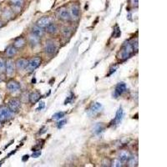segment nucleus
I'll return each instance as SVG.
<instances>
[{"instance_id": "obj_1", "label": "nucleus", "mask_w": 167, "mask_h": 167, "mask_svg": "<svg viewBox=\"0 0 167 167\" xmlns=\"http://www.w3.org/2000/svg\"><path fill=\"white\" fill-rule=\"evenodd\" d=\"M133 53L134 48L132 43H127L124 45H123L121 51L119 52V54H118V58L122 59V60H124V59H126L127 58H129Z\"/></svg>"}, {"instance_id": "obj_2", "label": "nucleus", "mask_w": 167, "mask_h": 167, "mask_svg": "<svg viewBox=\"0 0 167 167\" xmlns=\"http://www.w3.org/2000/svg\"><path fill=\"white\" fill-rule=\"evenodd\" d=\"M13 112L10 110V109L7 106H1L0 107V122L9 121L13 117Z\"/></svg>"}, {"instance_id": "obj_3", "label": "nucleus", "mask_w": 167, "mask_h": 167, "mask_svg": "<svg viewBox=\"0 0 167 167\" xmlns=\"http://www.w3.org/2000/svg\"><path fill=\"white\" fill-rule=\"evenodd\" d=\"M41 64V59L40 57H35V58H33L29 61H28V65H27V67H26V70L28 72V73H31V72H34V70H35Z\"/></svg>"}, {"instance_id": "obj_4", "label": "nucleus", "mask_w": 167, "mask_h": 167, "mask_svg": "<svg viewBox=\"0 0 167 167\" xmlns=\"http://www.w3.org/2000/svg\"><path fill=\"white\" fill-rule=\"evenodd\" d=\"M7 89L11 93H17L20 90V84L15 80H10L7 84Z\"/></svg>"}, {"instance_id": "obj_5", "label": "nucleus", "mask_w": 167, "mask_h": 167, "mask_svg": "<svg viewBox=\"0 0 167 167\" xmlns=\"http://www.w3.org/2000/svg\"><path fill=\"white\" fill-rule=\"evenodd\" d=\"M20 106H21V102H20V100L18 99H13L9 102V108L10 110L13 112V113L19 111Z\"/></svg>"}, {"instance_id": "obj_6", "label": "nucleus", "mask_w": 167, "mask_h": 167, "mask_svg": "<svg viewBox=\"0 0 167 167\" xmlns=\"http://www.w3.org/2000/svg\"><path fill=\"white\" fill-rule=\"evenodd\" d=\"M58 17L59 19L64 21H68L70 19V13L66 8H61L58 12Z\"/></svg>"}, {"instance_id": "obj_7", "label": "nucleus", "mask_w": 167, "mask_h": 167, "mask_svg": "<svg viewBox=\"0 0 167 167\" xmlns=\"http://www.w3.org/2000/svg\"><path fill=\"white\" fill-rule=\"evenodd\" d=\"M125 90H126V84H125L124 82H121V83L118 84L117 85H116V87H115V98H118L119 96H121Z\"/></svg>"}, {"instance_id": "obj_8", "label": "nucleus", "mask_w": 167, "mask_h": 167, "mask_svg": "<svg viewBox=\"0 0 167 167\" xmlns=\"http://www.w3.org/2000/svg\"><path fill=\"white\" fill-rule=\"evenodd\" d=\"M15 69V64L12 59H9L6 61V67H5V71L9 76H11L13 74Z\"/></svg>"}, {"instance_id": "obj_9", "label": "nucleus", "mask_w": 167, "mask_h": 167, "mask_svg": "<svg viewBox=\"0 0 167 167\" xmlns=\"http://www.w3.org/2000/svg\"><path fill=\"white\" fill-rule=\"evenodd\" d=\"M50 23H51V19H50V17L44 16V17H43V18H41V19L38 20L37 23H36V25L39 26V27H40V28H46Z\"/></svg>"}, {"instance_id": "obj_10", "label": "nucleus", "mask_w": 167, "mask_h": 167, "mask_svg": "<svg viewBox=\"0 0 167 167\" xmlns=\"http://www.w3.org/2000/svg\"><path fill=\"white\" fill-rule=\"evenodd\" d=\"M102 109V105L99 102L95 103L90 109V111H89V115H95L99 113Z\"/></svg>"}, {"instance_id": "obj_11", "label": "nucleus", "mask_w": 167, "mask_h": 167, "mask_svg": "<svg viewBox=\"0 0 167 167\" xmlns=\"http://www.w3.org/2000/svg\"><path fill=\"white\" fill-rule=\"evenodd\" d=\"M56 51V46L53 42H46V44L44 46V52L48 54H53Z\"/></svg>"}, {"instance_id": "obj_12", "label": "nucleus", "mask_w": 167, "mask_h": 167, "mask_svg": "<svg viewBox=\"0 0 167 167\" xmlns=\"http://www.w3.org/2000/svg\"><path fill=\"white\" fill-rule=\"evenodd\" d=\"M70 16H72V18L74 19H79L80 14V7L77 4H74L72 5L71 9H70Z\"/></svg>"}, {"instance_id": "obj_13", "label": "nucleus", "mask_w": 167, "mask_h": 167, "mask_svg": "<svg viewBox=\"0 0 167 167\" xmlns=\"http://www.w3.org/2000/svg\"><path fill=\"white\" fill-rule=\"evenodd\" d=\"M27 65H28V60L25 59H19L17 60L15 65L16 68L18 69L19 70H24L27 67Z\"/></svg>"}, {"instance_id": "obj_14", "label": "nucleus", "mask_w": 167, "mask_h": 167, "mask_svg": "<svg viewBox=\"0 0 167 167\" xmlns=\"http://www.w3.org/2000/svg\"><path fill=\"white\" fill-rule=\"evenodd\" d=\"M39 40H40V38L38 37L36 35L32 34L29 38H28V42L30 43V45L32 47H36L39 44Z\"/></svg>"}, {"instance_id": "obj_15", "label": "nucleus", "mask_w": 167, "mask_h": 167, "mask_svg": "<svg viewBox=\"0 0 167 167\" xmlns=\"http://www.w3.org/2000/svg\"><path fill=\"white\" fill-rule=\"evenodd\" d=\"M123 117H124V111H123V109L119 108V109L116 112V115H115V123L116 124H120L121 122V121L123 120Z\"/></svg>"}, {"instance_id": "obj_16", "label": "nucleus", "mask_w": 167, "mask_h": 167, "mask_svg": "<svg viewBox=\"0 0 167 167\" xmlns=\"http://www.w3.org/2000/svg\"><path fill=\"white\" fill-rule=\"evenodd\" d=\"M45 30H46L47 33H49L50 34H54L57 33L58 31V27H57V25L55 24H54V23H50V24L47 26L46 28H45Z\"/></svg>"}, {"instance_id": "obj_17", "label": "nucleus", "mask_w": 167, "mask_h": 167, "mask_svg": "<svg viewBox=\"0 0 167 167\" xmlns=\"http://www.w3.org/2000/svg\"><path fill=\"white\" fill-rule=\"evenodd\" d=\"M5 54H6V55L8 57L12 58V57H13L17 54V49L13 45H10V46H9L6 49Z\"/></svg>"}, {"instance_id": "obj_18", "label": "nucleus", "mask_w": 167, "mask_h": 167, "mask_svg": "<svg viewBox=\"0 0 167 167\" xmlns=\"http://www.w3.org/2000/svg\"><path fill=\"white\" fill-rule=\"evenodd\" d=\"M41 98V95L39 92H34V93H31L29 95V101L32 103V104H35L36 102H38Z\"/></svg>"}, {"instance_id": "obj_19", "label": "nucleus", "mask_w": 167, "mask_h": 167, "mask_svg": "<svg viewBox=\"0 0 167 167\" xmlns=\"http://www.w3.org/2000/svg\"><path fill=\"white\" fill-rule=\"evenodd\" d=\"M130 155L129 152L127 150H122V151L120 153L119 155V160L121 161V162H126L128 161V159L130 158Z\"/></svg>"}, {"instance_id": "obj_20", "label": "nucleus", "mask_w": 167, "mask_h": 167, "mask_svg": "<svg viewBox=\"0 0 167 167\" xmlns=\"http://www.w3.org/2000/svg\"><path fill=\"white\" fill-rule=\"evenodd\" d=\"M43 33H44V31H43V28H40V27H39V26H34V28H33V29H32V34H34V35H36V36H38V37L40 38L41 36H43Z\"/></svg>"}, {"instance_id": "obj_21", "label": "nucleus", "mask_w": 167, "mask_h": 167, "mask_svg": "<svg viewBox=\"0 0 167 167\" xmlns=\"http://www.w3.org/2000/svg\"><path fill=\"white\" fill-rule=\"evenodd\" d=\"M25 45V40L24 38H18L15 41H14V44L13 46L15 47L16 49H22L23 47Z\"/></svg>"}, {"instance_id": "obj_22", "label": "nucleus", "mask_w": 167, "mask_h": 167, "mask_svg": "<svg viewBox=\"0 0 167 167\" xmlns=\"http://www.w3.org/2000/svg\"><path fill=\"white\" fill-rule=\"evenodd\" d=\"M9 3H11L13 8H21L24 5V0H9Z\"/></svg>"}, {"instance_id": "obj_23", "label": "nucleus", "mask_w": 167, "mask_h": 167, "mask_svg": "<svg viewBox=\"0 0 167 167\" xmlns=\"http://www.w3.org/2000/svg\"><path fill=\"white\" fill-rule=\"evenodd\" d=\"M128 165L129 166H135L137 162H138V160H137V157L136 156H130V158L128 159Z\"/></svg>"}, {"instance_id": "obj_24", "label": "nucleus", "mask_w": 167, "mask_h": 167, "mask_svg": "<svg viewBox=\"0 0 167 167\" xmlns=\"http://www.w3.org/2000/svg\"><path fill=\"white\" fill-rule=\"evenodd\" d=\"M3 17L6 19H10L13 18V11L9 9H5L3 12Z\"/></svg>"}, {"instance_id": "obj_25", "label": "nucleus", "mask_w": 167, "mask_h": 167, "mask_svg": "<svg viewBox=\"0 0 167 167\" xmlns=\"http://www.w3.org/2000/svg\"><path fill=\"white\" fill-rule=\"evenodd\" d=\"M5 67H6V61L2 58H0V74L5 71Z\"/></svg>"}, {"instance_id": "obj_26", "label": "nucleus", "mask_w": 167, "mask_h": 167, "mask_svg": "<svg viewBox=\"0 0 167 167\" xmlns=\"http://www.w3.org/2000/svg\"><path fill=\"white\" fill-rule=\"evenodd\" d=\"M65 117V113L64 112H58V113H55L54 115L52 116L53 120H61L63 118Z\"/></svg>"}, {"instance_id": "obj_27", "label": "nucleus", "mask_w": 167, "mask_h": 167, "mask_svg": "<svg viewBox=\"0 0 167 167\" xmlns=\"http://www.w3.org/2000/svg\"><path fill=\"white\" fill-rule=\"evenodd\" d=\"M104 130V126H103L102 124H97L95 127V130H94V132L95 134H99L102 132V130Z\"/></svg>"}, {"instance_id": "obj_28", "label": "nucleus", "mask_w": 167, "mask_h": 167, "mask_svg": "<svg viewBox=\"0 0 167 167\" xmlns=\"http://www.w3.org/2000/svg\"><path fill=\"white\" fill-rule=\"evenodd\" d=\"M63 34H64L65 38L69 37V36L71 35V30H70V28H64V30H63Z\"/></svg>"}, {"instance_id": "obj_29", "label": "nucleus", "mask_w": 167, "mask_h": 167, "mask_svg": "<svg viewBox=\"0 0 167 167\" xmlns=\"http://www.w3.org/2000/svg\"><path fill=\"white\" fill-rule=\"evenodd\" d=\"M122 163H123V162H121V161L118 159V160H115V161L113 162V165L116 167L123 166V164H122Z\"/></svg>"}, {"instance_id": "obj_30", "label": "nucleus", "mask_w": 167, "mask_h": 167, "mask_svg": "<svg viewBox=\"0 0 167 167\" xmlns=\"http://www.w3.org/2000/svg\"><path fill=\"white\" fill-rule=\"evenodd\" d=\"M74 94L71 93V95H70V96H69L68 98H67V99H66V100H65V105H67V104H68V103L71 102L72 99H74Z\"/></svg>"}, {"instance_id": "obj_31", "label": "nucleus", "mask_w": 167, "mask_h": 167, "mask_svg": "<svg viewBox=\"0 0 167 167\" xmlns=\"http://www.w3.org/2000/svg\"><path fill=\"white\" fill-rule=\"evenodd\" d=\"M130 5L132 7H138V3H139V1L138 0H130Z\"/></svg>"}, {"instance_id": "obj_32", "label": "nucleus", "mask_w": 167, "mask_h": 167, "mask_svg": "<svg viewBox=\"0 0 167 167\" xmlns=\"http://www.w3.org/2000/svg\"><path fill=\"white\" fill-rule=\"evenodd\" d=\"M40 155H41V151H39V150H35V151H34V153H33L32 157L38 158V157H39Z\"/></svg>"}, {"instance_id": "obj_33", "label": "nucleus", "mask_w": 167, "mask_h": 167, "mask_svg": "<svg viewBox=\"0 0 167 167\" xmlns=\"http://www.w3.org/2000/svg\"><path fill=\"white\" fill-rule=\"evenodd\" d=\"M65 123H66V121H65V120H63V121H60L59 122V123H58V128H59V129H60V128H62V127L64 126V125H65Z\"/></svg>"}, {"instance_id": "obj_34", "label": "nucleus", "mask_w": 167, "mask_h": 167, "mask_svg": "<svg viewBox=\"0 0 167 167\" xmlns=\"http://www.w3.org/2000/svg\"><path fill=\"white\" fill-rule=\"evenodd\" d=\"M44 105H45V104H44V102H41L40 104H39V108L37 109L38 111H39V110H41L42 109L44 108Z\"/></svg>"}, {"instance_id": "obj_35", "label": "nucleus", "mask_w": 167, "mask_h": 167, "mask_svg": "<svg viewBox=\"0 0 167 167\" xmlns=\"http://www.w3.org/2000/svg\"><path fill=\"white\" fill-rule=\"evenodd\" d=\"M28 157H29V156H28V155H24V156H23V158H22V161H28Z\"/></svg>"}, {"instance_id": "obj_36", "label": "nucleus", "mask_w": 167, "mask_h": 167, "mask_svg": "<svg viewBox=\"0 0 167 167\" xmlns=\"http://www.w3.org/2000/svg\"><path fill=\"white\" fill-rule=\"evenodd\" d=\"M2 26H3V23H2V21L0 20V28H2Z\"/></svg>"}, {"instance_id": "obj_37", "label": "nucleus", "mask_w": 167, "mask_h": 167, "mask_svg": "<svg viewBox=\"0 0 167 167\" xmlns=\"http://www.w3.org/2000/svg\"><path fill=\"white\" fill-rule=\"evenodd\" d=\"M0 126H1V123H0Z\"/></svg>"}]
</instances>
